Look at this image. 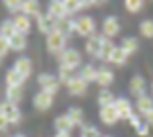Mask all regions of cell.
Returning a JSON list of instances; mask_svg holds the SVG:
<instances>
[{"label":"cell","mask_w":153,"mask_h":137,"mask_svg":"<svg viewBox=\"0 0 153 137\" xmlns=\"http://www.w3.org/2000/svg\"><path fill=\"white\" fill-rule=\"evenodd\" d=\"M45 43H47V51L53 55H61L67 49V36H65L63 31L59 30H53L51 33H47L45 37Z\"/></svg>","instance_id":"obj_1"},{"label":"cell","mask_w":153,"mask_h":137,"mask_svg":"<svg viewBox=\"0 0 153 137\" xmlns=\"http://www.w3.org/2000/svg\"><path fill=\"white\" fill-rule=\"evenodd\" d=\"M75 24H76V36L88 39L90 36H94V33H96V20L92 18V16H88V14L75 18Z\"/></svg>","instance_id":"obj_2"},{"label":"cell","mask_w":153,"mask_h":137,"mask_svg":"<svg viewBox=\"0 0 153 137\" xmlns=\"http://www.w3.org/2000/svg\"><path fill=\"white\" fill-rule=\"evenodd\" d=\"M59 65H65V67H71V69H79L82 67V55L79 49L75 47H67L63 53L59 55Z\"/></svg>","instance_id":"obj_3"},{"label":"cell","mask_w":153,"mask_h":137,"mask_svg":"<svg viewBox=\"0 0 153 137\" xmlns=\"http://www.w3.org/2000/svg\"><path fill=\"white\" fill-rule=\"evenodd\" d=\"M37 84H39V90H43L47 94H53V96L57 94L59 86H61L57 75H51V73H39L37 75Z\"/></svg>","instance_id":"obj_4"},{"label":"cell","mask_w":153,"mask_h":137,"mask_svg":"<svg viewBox=\"0 0 153 137\" xmlns=\"http://www.w3.org/2000/svg\"><path fill=\"white\" fill-rule=\"evenodd\" d=\"M0 114L10 121V125H12V124L16 125V124L22 121V112H20L18 104H14V102H8V100L0 102Z\"/></svg>","instance_id":"obj_5"},{"label":"cell","mask_w":153,"mask_h":137,"mask_svg":"<svg viewBox=\"0 0 153 137\" xmlns=\"http://www.w3.org/2000/svg\"><path fill=\"white\" fill-rule=\"evenodd\" d=\"M100 30H102V36L106 37V39H114V37H118V33H120V30H122L120 20H118L116 16H106V18L102 20Z\"/></svg>","instance_id":"obj_6"},{"label":"cell","mask_w":153,"mask_h":137,"mask_svg":"<svg viewBox=\"0 0 153 137\" xmlns=\"http://www.w3.org/2000/svg\"><path fill=\"white\" fill-rule=\"evenodd\" d=\"M104 41H106V37H104L102 33H94V36H90L88 39L85 41L86 53H88L90 57L98 59L100 57V51H102V47H104Z\"/></svg>","instance_id":"obj_7"},{"label":"cell","mask_w":153,"mask_h":137,"mask_svg":"<svg viewBox=\"0 0 153 137\" xmlns=\"http://www.w3.org/2000/svg\"><path fill=\"white\" fill-rule=\"evenodd\" d=\"M114 108H116L120 119H126V121H130L131 116L135 114V106L131 104L130 100H128V98H116V102H114Z\"/></svg>","instance_id":"obj_8"},{"label":"cell","mask_w":153,"mask_h":137,"mask_svg":"<svg viewBox=\"0 0 153 137\" xmlns=\"http://www.w3.org/2000/svg\"><path fill=\"white\" fill-rule=\"evenodd\" d=\"M65 86H67V90H69L71 96H85L86 90H88V82H86L81 75H76L75 78H73L69 84H65Z\"/></svg>","instance_id":"obj_9"},{"label":"cell","mask_w":153,"mask_h":137,"mask_svg":"<svg viewBox=\"0 0 153 137\" xmlns=\"http://www.w3.org/2000/svg\"><path fill=\"white\" fill-rule=\"evenodd\" d=\"M12 22H14V27H16V31L18 33H24V36H27L30 31H32V18L30 16H26V14H16V16H12Z\"/></svg>","instance_id":"obj_10"},{"label":"cell","mask_w":153,"mask_h":137,"mask_svg":"<svg viewBox=\"0 0 153 137\" xmlns=\"http://www.w3.org/2000/svg\"><path fill=\"white\" fill-rule=\"evenodd\" d=\"M36 24H37V30H39L41 33H51V31L55 30V26H57V20L51 18L47 12H41L36 18Z\"/></svg>","instance_id":"obj_11"},{"label":"cell","mask_w":153,"mask_h":137,"mask_svg":"<svg viewBox=\"0 0 153 137\" xmlns=\"http://www.w3.org/2000/svg\"><path fill=\"white\" fill-rule=\"evenodd\" d=\"M47 14H49L51 18H55L59 22V20H65V18H71L67 14V8H65V2H61V0H53V2H49L47 4Z\"/></svg>","instance_id":"obj_12"},{"label":"cell","mask_w":153,"mask_h":137,"mask_svg":"<svg viewBox=\"0 0 153 137\" xmlns=\"http://www.w3.org/2000/svg\"><path fill=\"white\" fill-rule=\"evenodd\" d=\"M51 106H53V94H47V92H43V90H39V92L33 96V108H36V110L47 112Z\"/></svg>","instance_id":"obj_13"},{"label":"cell","mask_w":153,"mask_h":137,"mask_svg":"<svg viewBox=\"0 0 153 137\" xmlns=\"http://www.w3.org/2000/svg\"><path fill=\"white\" fill-rule=\"evenodd\" d=\"M145 90H147V84H145V78L141 75H134L130 80V94L135 96V100L140 96H145Z\"/></svg>","instance_id":"obj_14"},{"label":"cell","mask_w":153,"mask_h":137,"mask_svg":"<svg viewBox=\"0 0 153 137\" xmlns=\"http://www.w3.org/2000/svg\"><path fill=\"white\" fill-rule=\"evenodd\" d=\"M12 69L16 73H20L24 78H27V76L32 75V71H33V63H32V59H30V57H18L16 61H14Z\"/></svg>","instance_id":"obj_15"},{"label":"cell","mask_w":153,"mask_h":137,"mask_svg":"<svg viewBox=\"0 0 153 137\" xmlns=\"http://www.w3.org/2000/svg\"><path fill=\"white\" fill-rule=\"evenodd\" d=\"M98 118H100V121H102L104 125H116L118 121H120V116H118V112H116V108H114V106L100 108Z\"/></svg>","instance_id":"obj_16"},{"label":"cell","mask_w":153,"mask_h":137,"mask_svg":"<svg viewBox=\"0 0 153 137\" xmlns=\"http://www.w3.org/2000/svg\"><path fill=\"white\" fill-rule=\"evenodd\" d=\"M149 112H153V98L147 96V94H145V96H140L135 100V114H140L141 118H145Z\"/></svg>","instance_id":"obj_17"},{"label":"cell","mask_w":153,"mask_h":137,"mask_svg":"<svg viewBox=\"0 0 153 137\" xmlns=\"http://www.w3.org/2000/svg\"><path fill=\"white\" fill-rule=\"evenodd\" d=\"M112 82H114V73L110 71V69H106V67L98 69V75H96V84H98L100 88L106 90Z\"/></svg>","instance_id":"obj_18"},{"label":"cell","mask_w":153,"mask_h":137,"mask_svg":"<svg viewBox=\"0 0 153 137\" xmlns=\"http://www.w3.org/2000/svg\"><path fill=\"white\" fill-rule=\"evenodd\" d=\"M53 125H55V131H57V133H71L73 129H75V125H73V121L69 119L67 114L57 116L55 121H53Z\"/></svg>","instance_id":"obj_19"},{"label":"cell","mask_w":153,"mask_h":137,"mask_svg":"<svg viewBox=\"0 0 153 137\" xmlns=\"http://www.w3.org/2000/svg\"><path fill=\"white\" fill-rule=\"evenodd\" d=\"M22 14H26V16H30V18H37L41 14V4L37 2V0H24L22 2Z\"/></svg>","instance_id":"obj_20"},{"label":"cell","mask_w":153,"mask_h":137,"mask_svg":"<svg viewBox=\"0 0 153 137\" xmlns=\"http://www.w3.org/2000/svg\"><path fill=\"white\" fill-rule=\"evenodd\" d=\"M6 86H18V88H24V84H26V78H24L20 73H16L14 69H8L6 71Z\"/></svg>","instance_id":"obj_21"},{"label":"cell","mask_w":153,"mask_h":137,"mask_svg":"<svg viewBox=\"0 0 153 137\" xmlns=\"http://www.w3.org/2000/svg\"><path fill=\"white\" fill-rule=\"evenodd\" d=\"M55 30L63 31L65 36H73V33H76V24H75V18H65V20H59L57 26H55Z\"/></svg>","instance_id":"obj_22"},{"label":"cell","mask_w":153,"mask_h":137,"mask_svg":"<svg viewBox=\"0 0 153 137\" xmlns=\"http://www.w3.org/2000/svg\"><path fill=\"white\" fill-rule=\"evenodd\" d=\"M67 116H69V119L73 121L75 127H82V125H85V112H82V108H76V106L69 108Z\"/></svg>","instance_id":"obj_23"},{"label":"cell","mask_w":153,"mask_h":137,"mask_svg":"<svg viewBox=\"0 0 153 137\" xmlns=\"http://www.w3.org/2000/svg\"><path fill=\"white\" fill-rule=\"evenodd\" d=\"M126 61H128L126 51H124L120 45H116L114 51H112V55H110V59H108V63H110V65H116V67H124V65H126Z\"/></svg>","instance_id":"obj_24"},{"label":"cell","mask_w":153,"mask_h":137,"mask_svg":"<svg viewBox=\"0 0 153 137\" xmlns=\"http://www.w3.org/2000/svg\"><path fill=\"white\" fill-rule=\"evenodd\" d=\"M76 76V71L75 69H71V67H65V65H59L57 69V78L61 84H69L73 78Z\"/></svg>","instance_id":"obj_25"},{"label":"cell","mask_w":153,"mask_h":137,"mask_svg":"<svg viewBox=\"0 0 153 137\" xmlns=\"http://www.w3.org/2000/svg\"><path fill=\"white\" fill-rule=\"evenodd\" d=\"M26 47H27V37L24 36V33H18V31H16V33L10 37V49L20 53V51H24Z\"/></svg>","instance_id":"obj_26"},{"label":"cell","mask_w":153,"mask_h":137,"mask_svg":"<svg viewBox=\"0 0 153 137\" xmlns=\"http://www.w3.org/2000/svg\"><path fill=\"white\" fill-rule=\"evenodd\" d=\"M120 47L126 51V55L130 57V55H134V53H137V49H140V41L135 39V37H124L122 39V43H120Z\"/></svg>","instance_id":"obj_27"},{"label":"cell","mask_w":153,"mask_h":137,"mask_svg":"<svg viewBox=\"0 0 153 137\" xmlns=\"http://www.w3.org/2000/svg\"><path fill=\"white\" fill-rule=\"evenodd\" d=\"M96 100H98V106L100 108H108V106H114L116 96L106 88V90H100V92H98V98H96Z\"/></svg>","instance_id":"obj_28"},{"label":"cell","mask_w":153,"mask_h":137,"mask_svg":"<svg viewBox=\"0 0 153 137\" xmlns=\"http://www.w3.org/2000/svg\"><path fill=\"white\" fill-rule=\"evenodd\" d=\"M79 75L86 80V82H96V75H98V69L94 65H82L81 67V73Z\"/></svg>","instance_id":"obj_29"},{"label":"cell","mask_w":153,"mask_h":137,"mask_svg":"<svg viewBox=\"0 0 153 137\" xmlns=\"http://www.w3.org/2000/svg\"><path fill=\"white\" fill-rule=\"evenodd\" d=\"M24 98V88H18V86H6V100L18 104Z\"/></svg>","instance_id":"obj_30"},{"label":"cell","mask_w":153,"mask_h":137,"mask_svg":"<svg viewBox=\"0 0 153 137\" xmlns=\"http://www.w3.org/2000/svg\"><path fill=\"white\" fill-rule=\"evenodd\" d=\"M69 16H76L82 10V0H63Z\"/></svg>","instance_id":"obj_31"},{"label":"cell","mask_w":153,"mask_h":137,"mask_svg":"<svg viewBox=\"0 0 153 137\" xmlns=\"http://www.w3.org/2000/svg\"><path fill=\"white\" fill-rule=\"evenodd\" d=\"M14 33H16V27H14V22H12V18L10 20H4V22L0 24V36L2 37H12Z\"/></svg>","instance_id":"obj_32"},{"label":"cell","mask_w":153,"mask_h":137,"mask_svg":"<svg viewBox=\"0 0 153 137\" xmlns=\"http://www.w3.org/2000/svg\"><path fill=\"white\" fill-rule=\"evenodd\" d=\"M81 137H102V133H100V129L96 127V125L85 124L81 127Z\"/></svg>","instance_id":"obj_33"},{"label":"cell","mask_w":153,"mask_h":137,"mask_svg":"<svg viewBox=\"0 0 153 137\" xmlns=\"http://www.w3.org/2000/svg\"><path fill=\"white\" fill-rule=\"evenodd\" d=\"M22 2L24 0H4V8L12 16H16V14H22Z\"/></svg>","instance_id":"obj_34"},{"label":"cell","mask_w":153,"mask_h":137,"mask_svg":"<svg viewBox=\"0 0 153 137\" xmlns=\"http://www.w3.org/2000/svg\"><path fill=\"white\" fill-rule=\"evenodd\" d=\"M143 2H141V0H126V2H124V8L128 10V12L130 14H140L141 10H143Z\"/></svg>","instance_id":"obj_35"},{"label":"cell","mask_w":153,"mask_h":137,"mask_svg":"<svg viewBox=\"0 0 153 137\" xmlns=\"http://www.w3.org/2000/svg\"><path fill=\"white\" fill-rule=\"evenodd\" d=\"M114 47H116V43H114L112 39H106L104 41V47H102V51H100V61H106L108 63V59H110V55H112V51H114Z\"/></svg>","instance_id":"obj_36"},{"label":"cell","mask_w":153,"mask_h":137,"mask_svg":"<svg viewBox=\"0 0 153 137\" xmlns=\"http://www.w3.org/2000/svg\"><path fill=\"white\" fill-rule=\"evenodd\" d=\"M140 33L143 37H147V39H151L153 37V20H143L140 24Z\"/></svg>","instance_id":"obj_37"},{"label":"cell","mask_w":153,"mask_h":137,"mask_svg":"<svg viewBox=\"0 0 153 137\" xmlns=\"http://www.w3.org/2000/svg\"><path fill=\"white\" fill-rule=\"evenodd\" d=\"M10 51H12V49H10V39L0 36V59H4Z\"/></svg>","instance_id":"obj_38"},{"label":"cell","mask_w":153,"mask_h":137,"mask_svg":"<svg viewBox=\"0 0 153 137\" xmlns=\"http://www.w3.org/2000/svg\"><path fill=\"white\" fill-rule=\"evenodd\" d=\"M135 133H137L140 137H147L149 133H151V127H149V125L145 124V121H141V124L137 125V127H135Z\"/></svg>","instance_id":"obj_39"},{"label":"cell","mask_w":153,"mask_h":137,"mask_svg":"<svg viewBox=\"0 0 153 137\" xmlns=\"http://www.w3.org/2000/svg\"><path fill=\"white\" fill-rule=\"evenodd\" d=\"M8 129H10V121L2 114H0V133H6Z\"/></svg>","instance_id":"obj_40"},{"label":"cell","mask_w":153,"mask_h":137,"mask_svg":"<svg viewBox=\"0 0 153 137\" xmlns=\"http://www.w3.org/2000/svg\"><path fill=\"white\" fill-rule=\"evenodd\" d=\"M140 124H141V116H140V114H134V116H131V119H130V125L135 129Z\"/></svg>","instance_id":"obj_41"},{"label":"cell","mask_w":153,"mask_h":137,"mask_svg":"<svg viewBox=\"0 0 153 137\" xmlns=\"http://www.w3.org/2000/svg\"><path fill=\"white\" fill-rule=\"evenodd\" d=\"M143 119H145V124H147V125H149V127H153V112H149V114H147V116H145V118H143Z\"/></svg>","instance_id":"obj_42"},{"label":"cell","mask_w":153,"mask_h":137,"mask_svg":"<svg viewBox=\"0 0 153 137\" xmlns=\"http://www.w3.org/2000/svg\"><path fill=\"white\" fill-rule=\"evenodd\" d=\"M55 137H73L71 133H55Z\"/></svg>","instance_id":"obj_43"},{"label":"cell","mask_w":153,"mask_h":137,"mask_svg":"<svg viewBox=\"0 0 153 137\" xmlns=\"http://www.w3.org/2000/svg\"><path fill=\"white\" fill-rule=\"evenodd\" d=\"M14 137H26V135H24V133H18V135H14Z\"/></svg>","instance_id":"obj_44"},{"label":"cell","mask_w":153,"mask_h":137,"mask_svg":"<svg viewBox=\"0 0 153 137\" xmlns=\"http://www.w3.org/2000/svg\"><path fill=\"white\" fill-rule=\"evenodd\" d=\"M151 92H153V84H151Z\"/></svg>","instance_id":"obj_45"},{"label":"cell","mask_w":153,"mask_h":137,"mask_svg":"<svg viewBox=\"0 0 153 137\" xmlns=\"http://www.w3.org/2000/svg\"><path fill=\"white\" fill-rule=\"evenodd\" d=\"M102 137H110V135H102Z\"/></svg>","instance_id":"obj_46"},{"label":"cell","mask_w":153,"mask_h":137,"mask_svg":"<svg viewBox=\"0 0 153 137\" xmlns=\"http://www.w3.org/2000/svg\"><path fill=\"white\" fill-rule=\"evenodd\" d=\"M0 65H2V59H0Z\"/></svg>","instance_id":"obj_47"}]
</instances>
